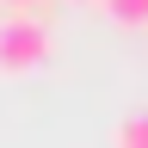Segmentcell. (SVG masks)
Returning <instances> with one entry per match:
<instances>
[{
    "mask_svg": "<svg viewBox=\"0 0 148 148\" xmlns=\"http://www.w3.org/2000/svg\"><path fill=\"white\" fill-rule=\"evenodd\" d=\"M43 62H49V25L37 12L6 18L0 25V74H25V68H43Z\"/></svg>",
    "mask_w": 148,
    "mask_h": 148,
    "instance_id": "obj_1",
    "label": "cell"
},
{
    "mask_svg": "<svg viewBox=\"0 0 148 148\" xmlns=\"http://www.w3.org/2000/svg\"><path fill=\"white\" fill-rule=\"evenodd\" d=\"M117 148H148V111H130L117 123Z\"/></svg>",
    "mask_w": 148,
    "mask_h": 148,
    "instance_id": "obj_2",
    "label": "cell"
},
{
    "mask_svg": "<svg viewBox=\"0 0 148 148\" xmlns=\"http://www.w3.org/2000/svg\"><path fill=\"white\" fill-rule=\"evenodd\" d=\"M117 25H148V0H99Z\"/></svg>",
    "mask_w": 148,
    "mask_h": 148,
    "instance_id": "obj_3",
    "label": "cell"
},
{
    "mask_svg": "<svg viewBox=\"0 0 148 148\" xmlns=\"http://www.w3.org/2000/svg\"><path fill=\"white\" fill-rule=\"evenodd\" d=\"M0 6H6V18H25V12L37 6V0H0Z\"/></svg>",
    "mask_w": 148,
    "mask_h": 148,
    "instance_id": "obj_4",
    "label": "cell"
}]
</instances>
